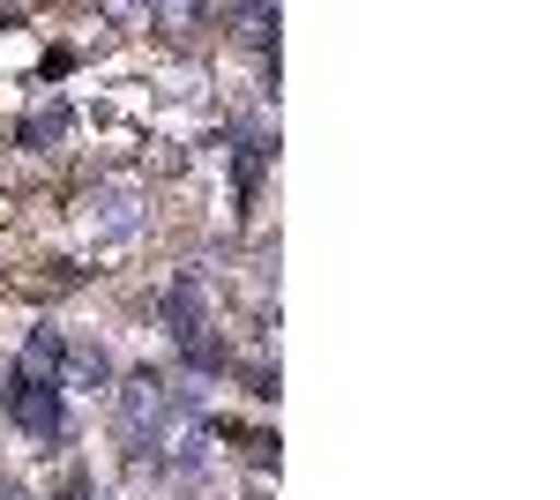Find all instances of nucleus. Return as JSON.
Returning a JSON list of instances; mask_svg holds the SVG:
<instances>
[{
	"instance_id": "f257e3e1",
	"label": "nucleus",
	"mask_w": 560,
	"mask_h": 500,
	"mask_svg": "<svg viewBox=\"0 0 560 500\" xmlns=\"http://www.w3.org/2000/svg\"><path fill=\"white\" fill-rule=\"evenodd\" d=\"M113 418H120V441L135 449V463L150 470L158 456H173L179 441L202 426V396L179 388V381H158V374H135L113 388Z\"/></svg>"
},
{
	"instance_id": "f03ea898",
	"label": "nucleus",
	"mask_w": 560,
	"mask_h": 500,
	"mask_svg": "<svg viewBox=\"0 0 560 500\" xmlns=\"http://www.w3.org/2000/svg\"><path fill=\"white\" fill-rule=\"evenodd\" d=\"M142 187L135 179H97L90 187V202H83V224H90V240L97 247H120V240H135L142 232Z\"/></svg>"
},
{
	"instance_id": "7ed1b4c3",
	"label": "nucleus",
	"mask_w": 560,
	"mask_h": 500,
	"mask_svg": "<svg viewBox=\"0 0 560 500\" xmlns=\"http://www.w3.org/2000/svg\"><path fill=\"white\" fill-rule=\"evenodd\" d=\"M0 411L15 418V426H23L38 449L68 441V411H60V388H52V381H23V374H15L8 388H0Z\"/></svg>"
},
{
	"instance_id": "20e7f679",
	"label": "nucleus",
	"mask_w": 560,
	"mask_h": 500,
	"mask_svg": "<svg viewBox=\"0 0 560 500\" xmlns=\"http://www.w3.org/2000/svg\"><path fill=\"white\" fill-rule=\"evenodd\" d=\"M68 120H75V113H68V97H60V90H45L38 105L23 113L15 142H23V150H60V142H68Z\"/></svg>"
},
{
	"instance_id": "39448f33",
	"label": "nucleus",
	"mask_w": 560,
	"mask_h": 500,
	"mask_svg": "<svg viewBox=\"0 0 560 500\" xmlns=\"http://www.w3.org/2000/svg\"><path fill=\"white\" fill-rule=\"evenodd\" d=\"M60 388L105 396V388H113V359H105V344H68V359H60Z\"/></svg>"
},
{
	"instance_id": "423d86ee",
	"label": "nucleus",
	"mask_w": 560,
	"mask_h": 500,
	"mask_svg": "<svg viewBox=\"0 0 560 500\" xmlns=\"http://www.w3.org/2000/svg\"><path fill=\"white\" fill-rule=\"evenodd\" d=\"M60 359H68V336H60V329H31V336H23V351H15V374H23V381H52V388H60Z\"/></svg>"
},
{
	"instance_id": "0eeeda50",
	"label": "nucleus",
	"mask_w": 560,
	"mask_h": 500,
	"mask_svg": "<svg viewBox=\"0 0 560 500\" xmlns=\"http://www.w3.org/2000/svg\"><path fill=\"white\" fill-rule=\"evenodd\" d=\"M217 23H232L247 45H269V38H277V8H217Z\"/></svg>"
},
{
	"instance_id": "6e6552de",
	"label": "nucleus",
	"mask_w": 560,
	"mask_h": 500,
	"mask_svg": "<svg viewBox=\"0 0 560 500\" xmlns=\"http://www.w3.org/2000/svg\"><path fill=\"white\" fill-rule=\"evenodd\" d=\"M217 433H232V441L247 449V463H255V470H269V463H277V441H269V433H255V426H224V418H217Z\"/></svg>"
},
{
	"instance_id": "1a4fd4ad",
	"label": "nucleus",
	"mask_w": 560,
	"mask_h": 500,
	"mask_svg": "<svg viewBox=\"0 0 560 500\" xmlns=\"http://www.w3.org/2000/svg\"><path fill=\"white\" fill-rule=\"evenodd\" d=\"M52 500H90V478H68V486H60Z\"/></svg>"
},
{
	"instance_id": "9d476101",
	"label": "nucleus",
	"mask_w": 560,
	"mask_h": 500,
	"mask_svg": "<svg viewBox=\"0 0 560 500\" xmlns=\"http://www.w3.org/2000/svg\"><path fill=\"white\" fill-rule=\"evenodd\" d=\"M0 418H8V411H0Z\"/></svg>"
}]
</instances>
